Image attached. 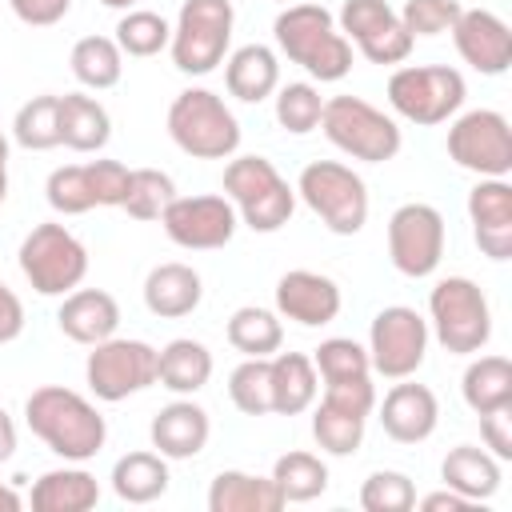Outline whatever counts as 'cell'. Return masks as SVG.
Returning a JSON list of instances; mask_svg holds the SVG:
<instances>
[{"label": "cell", "mask_w": 512, "mask_h": 512, "mask_svg": "<svg viewBox=\"0 0 512 512\" xmlns=\"http://www.w3.org/2000/svg\"><path fill=\"white\" fill-rule=\"evenodd\" d=\"M428 320L408 308V304H388L372 316L368 324V360L372 372L384 380H404L416 376L424 356H428Z\"/></svg>", "instance_id": "4fadbf2b"}, {"label": "cell", "mask_w": 512, "mask_h": 512, "mask_svg": "<svg viewBox=\"0 0 512 512\" xmlns=\"http://www.w3.org/2000/svg\"><path fill=\"white\" fill-rule=\"evenodd\" d=\"M284 496L272 476H252L240 468H224L208 484V512H280Z\"/></svg>", "instance_id": "83f0119b"}, {"label": "cell", "mask_w": 512, "mask_h": 512, "mask_svg": "<svg viewBox=\"0 0 512 512\" xmlns=\"http://www.w3.org/2000/svg\"><path fill=\"white\" fill-rule=\"evenodd\" d=\"M8 8L28 28H52V24H60L68 16L72 0H8Z\"/></svg>", "instance_id": "c3c4849f"}, {"label": "cell", "mask_w": 512, "mask_h": 512, "mask_svg": "<svg viewBox=\"0 0 512 512\" xmlns=\"http://www.w3.org/2000/svg\"><path fill=\"white\" fill-rule=\"evenodd\" d=\"M420 508H424V512H464V508H472V500H464V496L452 492V488H440V492H428V496L420 500Z\"/></svg>", "instance_id": "f907efd6"}, {"label": "cell", "mask_w": 512, "mask_h": 512, "mask_svg": "<svg viewBox=\"0 0 512 512\" xmlns=\"http://www.w3.org/2000/svg\"><path fill=\"white\" fill-rule=\"evenodd\" d=\"M272 36L276 48L320 84H336L352 72V44L336 28V16L316 0L288 4L272 20Z\"/></svg>", "instance_id": "7a4b0ae2"}, {"label": "cell", "mask_w": 512, "mask_h": 512, "mask_svg": "<svg viewBox=\"0 0 512 512\" xmlns=\"http://www.w3.org/2000/svg\"><path fill=\"white\" fill-rule=\"evenodd\" d=\"M172 244L188 252H216L236 236V208L228 196H172L160 216Z\"/></svg>", "instance_id": "e0dca14e"}, {"label": "cell", "mask_w": 512, "mask_h": 512, "mask_svg": "<svg viewBox=\"0 0 512 512\" xmlns=\"http://www.w3.org/2000/svg\"><path fill=\"white\" fill-rule=\"evenodd\" d=\"M448 160L476 176H508L512 172V124L496 108L460 112L448 124Z\"/></svg>", "instance_id": "5bb4252c"}, {"label": "cell", "mask_w": 512, "mask_h": 512, "mask_svg": "<svg viewBox=\"0 0 512 512\" xmlns=\"http://www.w3.org/2000/svg\"><path fill=\"white\" fill-rule=\"evenodd\" d=\"M116 48L124 56H136V60H148V56H160L172 40V24L160 16V12H148V8H128L120 20H116Z\"/></svg>", "instance_id": "74e56055"}, {"label": "cell", "mask_w": 512, "mask_h": 512, "mask_svg": "<svg viewBox=\"0 0 512 512\" xmlns=\"http://www.w3.org/2000/svg\"><path fill=\"white\" fill-rule=\"evenodd\" d=\"M440 424V400L428 384H416L412 376L396 380L380 400V428L396 444H424Z\"/></svg>", "instance_id": "44dd1931"}, {"label": "cell", "mask_w": 512, "mask_h": 512, "mask_svg": "<svg viewBox=\"0 0 512 512\" xmlns=\"http://www.w3.org/2000/svg\"><path fill=\"white\" fill-rule=\"evenodd\" d=\"M32 508L36 512H88L100 500V484L88 468L80 464H64V468H48L36 484H32Z\"/></svg>", "instance_id": "f546056e"}, {"label": "cell", "mask_w": 512, "mask_h": 512, "mask_svg": "<svg viewBox=\"0 0 512 512\" xmlns=\"http://www.w3.org/2000/svg\"><path fill=\"white\" fill-rule=\"evenodd\" d=\"M24 420L48 452H56L60 460H72V464L92 460L108 440V424L96 412V404L64 384L36 388L24 400Z\"/></svg>", "instance_id": "6da1fadb"}, {"label": "cell", "mask_w": 512, "mask_h": 512, "mask_svg": "<svg viewBox=\"0 0 512 512\" xmlns=\"http://www.w3.org/2000/svg\"><path fill=\"white\" fill-rule=\"evenodd\" d=\"M468 84L448 64H404L388 76V104L400 120L436 128L464 108Z\"/></svg>", "instance_id": "ba28073f"}, {"label": "cell", "mask_w": 512, "mask_h": 512, "mask_svg": "<svg viewBox=\"0 0 512 512\" xmlns=\"http://www.w3.org/2000/svg\"><path fill=\"white\" fill-rule=\"evenodd\" d=\"M460 16V0H404L400 20L412 36H440L456 24Z\"/></svg>", "instance_id": "f6af8a7d"}, {"label": "cell", "mask_w": 512, "mask_h": 512, "mask_svg": "<svg viewBox=\"0 0 512 512\" xmlns=\"http://www.w3.org/2000/svg\"><path fill=\"white\" fill-rule=\"evenodd\" d=\"M460 396L476 416L492 412V408H508L512 404V360L508 356H476L460 376Z\"/></svg>", "instance_id": "d6a6232c"}, {"label": "cell", "mask_w": 512, "mask_h": 512, "mask_svg": "<svg viewBox=\"0 0 512 512\" xmlns=\"http://www.w3.org/2000/svg\"><path fill=\"white\" fill-rule=\"evenodd\" d=\"M340 284L312 268H292L276 280V312L300 328H324L340 316Z\"/></svg>", "instance_id": "d6986e66"}, {"label": "cell", "mask_w": 512, "mask_h": 512, "mask_svg": "<svg viewBox=\"0 0 512 512\" xmlns=\"http://www.w3.org/2000/svg\"><path fill=\"white\" fill-rule=\"evenodd\" d=\"M388 260L400 276L424 280L444 260V216L424 200H408L388 216Z\"/></svg>", "instance_id": "9a60e30c"}, {"label": "cell", "mask_w": 512, "mask_h": 512, "mask_svg": "<svg viewBox=\"0 0 512 512\" xmlns=\"http://www.w3.org/2000/svg\"><path fill=\"white\" fill-rule=\"evenodd\" d=\"M480 436H484V448H488L500 464L512 460V404H508V408L480 412Z\"/></svg>", "instance_id": "7dc6e473"}, {"label": "cell", "mask_w": 512, "mask_h": 512, "mask_svg": "<svg viewBox=\"0 0 512 512\" xmlns=\"http://www.w3.org/2000/svg\"><path fill=\"white\" fill-rule=\"evenodd\" d=\"M168 136L192 160H228L240 148V120L212 88H184L168 104Z\"/></svg>", "instance_id": "5b68a950"}, {"label": "cell", "mask_w": 512, "mask_h": 512, "mask_svg": "<svg viewBox=\"0 0 512 512\" xmlns=\"http://www.w3.org/2000/svg\"><path fill=\"white\" fill-rule=\"evenodd\" d=\"M212 352L208 344L192 336H176L164 348H156V384L172 396H196L212 380Z\"/></svg>", "instance_id": "484cf974"}, {"label": "cell", "mask_w": 512, "mask_h": 512, "mask_svg": "<svg viewBox=\"0 0 512 512\" xmlns=\"http://www.w3.org/2000/svg\"><path fill=\"white\" fill-rule=\"evenodd\" d=\"M84 380L96 400L120 404L156 384V348L148 340L108 336V340L92 344V352L84 360Z\"/></svg>", "instance_id": "7c38bea8"}, {"label": "cell", "mask_w": 512, "mask_h": 512, "mask_svg": "<svg viewBox=\"0 0 512 512\" xmlns=\"http://www.w3.org/2000/svg\"><path fill=\"white\" fill-rule=\"evenodd\" d=\"M440 480H444V488H452V492H460L464 500L480 504V500H488V496L500 492L504 472H500V460H496L488 448L456 444V448L440 460Z\"/></svg>", "instance_id": "4316f807"}, {"label": "cell", "mask_w": 512, "mask_h": 512, "mask_svg": "<svg viewBox=\"0 0 512 512\" xmlns=\"http://www.w3.org/2000/svg\"><path fill=\"white\" fill-rule=\"evenodd\" d=\"M268 368H272V412L276 416H300L316 404L320 376H316L312 356L276 352V356H268Z\"/></svg>", "instance_id": "f1b7e54d"}, {"label": "cell", "mask_w": 512, "mask_h": 512, "mask_svg": "<svg viewBox=\"0 0 512 512\" xmlns=\"http://www.w3.org/2000/svg\"><path fill=\"white\" fill-rule=\"evenodd\" d=\"M84 168H88V184H92L96 208H120L132 168H124L120 160H88Z\"/></svg>", "instance_id": "bcb514c9"}, {"label": "cell", "mask_w": 512, "mask_h": 512, "mask_svg": "<svg viewBox=\"0 0 512 512\" xmlns=\"http://www.w3.org/2000/svg\"><path fill=\"white\" fill-rule=\"evenodd\" d=\"M56 324L72 344H100L108 336H116L120 328V304L112 292L104 288H72L60 308H56Z\"/></svg>", "instance_id": "603a6c76"}, {"label": "cell", "mask_w": 512, "mask_h": 512, "mask_svg": "<svg viewBox=\"0 0 512 512\" xmlns=\"http://www.w3.org/2000/svg\"><path fill=\"white\" fill-rule=\"evenodd\" d=\"M232 0H184L172 24V64L184 76H208L224 64L228 48H232Z\"/></svg>", "instance_id": "52a82bcc"}, {"label": "cell", "mask_w": 512, "mask_h": 512, "mask_svg": "<svg viewBox=\"0 0 512 512\" xmlns=\"http://www.w3.org/2000/svg\"><path fill=\"white\" fill-rule=\"evenodd\" d=\"M272 484L280 488L284 504H308L328 492V464L316 452H284L272 464Z\"/></svg>", "instance_id": "d590c367"}, {"label": "cell", "mask_w": 512, "mask_h": 512, "mask_svg": "<svg viewBox=\"0 0 512 512\" xmlns=\"http://www.w3.org/2000/svg\"><path fill=\"white\" fill-rule=\"evenodd\" d=\"M20 272L40 296H68L88 276V248L56 220L36 224L20 240Z\"/></svg>", "instance_id": "30bf717a"}, {"label": "cell", "mask_w": 512, "mask_h": 512, "mask_svg": "<svg viewBox=\"0 0 512 512\" xmlns=\"http://www.w3.org/2000/svg\"><path fill=\"white\" fill-rule=\"evenodd\" d=\"M276 4H288V0H276Z\"/></svg>", "instance_id": "9f6ffc18"}, {"label": "cell", "mask_w": 512, "mask_h": 512, "mask_svg": "<svg viewBox=\"0 0 512 512\" xmlns=\"http://www.w3.org/2000/svg\"><path fill=\"white\" fill-rule=\"evenodd\" d=\"M428 332L452 356H476L492 340V308L476 280L444 276L428 292Z\"/></svg>", "instance_id": "277c9868"}, {"label": "cell", "mask_w": 512, "mask_h": 512, "mask_svg": "<svg viewBox=\"0 0 512 512\" xmlns=\"http://www.w3.org/2000/svg\"><path fill=\"white\" fill-rule=\"evenodd\" d=\"M320 128L324 136L352 160H364V164H388L404 136H400V124L380 112L376 104L360 100V96H332L324 100V112H320Z\"/></svg>", "instance_id": "9c48e42d"}, {"label": "cell", "mask_w": 512, "mask_h": 512, "mask_svg": "<svg viewBox=\"0 0 512 512\" xmlns=\"http://www.w3.org/2000/svg\"><path fill=\"white\" fill-rule=\"evenodd\" d=\"M372 408H376L372 376L324 384V400L312 404V440L320 444V452H328V456L360 452Z\"/></svg>", "instance_id": "8fae6325"}, {"label": "cell", "mask_w": 512, "mask_h": 512, "mask_svg": "<svg viewBox=\"0 0 512 512\" xmlns=\"http://www.w3.org/2000/svg\"><path fill=\"white\" fill-rule=\"evenodd\" d=\"M112 492L124 504H152L168 492V460L160 452H128L112 464Z\"/></svg>", "instance_id": "1f68e13d"}, {"label": "cell", "mask_w": 512, "mask_h": 512, "mask_svg": "<svg viewBox=\"0 0 512 512\" xmlns=\"http://www.w3.org/2000/svg\"><path fill=\"white\" fill-rule=\"evenodd\" d=\"M144 308L160 320H180V316H192L204 300V280L192 264H180V260H168V264H156L148 276H144Z\"/></svg>", "instance_id": "cb8c5ba5"}, {"label": "cell", "mask_w": 512, "mask_h": 512, "mask_svg": "<svg viewBox=\"0 0 512 512\" xmlns=\"http://www.w3.org/2000/svg\"><path fill=\"white\" fill-rule=\"evenodd\" d=\"M296 196L332 236H356L368 224V184L340 160H312L300 168Z\"/></svg>", "instance_id": "8992f818"}, {"label": "cell", "mask_w": 512, "mask_h": 512, "mask_svg": "<svg viewBox=\"0 0 512 512\" xmlns=\"http://www.w3.org/2000/svg\"><path fill=\"white\" fill-rule=\"evenodd\" d=\"M468 220L472 240L488 260H512V184L504 176H480L468 192Z\"/></svg>", "instance_id": "ffe728a7"}, {"label": "cell", "mask_w": 512, "mask_h": 512, "mask_svg": "<svg viewBox=\"0 0 512 512\" xmlns=\"http://www.w3.org/2000/svg\"><path fill=\"white\" fill-rule=\"evenodd\" d=\"M68 68H72V76L88 92H104V88H116L120 84V76H124V52L116 48L112 36H80L72 44Z\"/></svg>", "instance_id": "836d02e7"}, {"label": "cell", "mask_w": 512, "mask_h": 512, "mask_svg": "<svg viewBox=\"0 0 512 512\" xmlns=\"http://www.w3.org/2000/svg\"><path fill=\"white\" fill-rule=\"evenodd\" d=\"M228 400L244 416H268L272 412V368H268V356H244V364L232 368Z\"/></svg>", "instance_id": "60d3db41"}, {"label": "cell", "mask_w": 512, "mask_h": 512, "mask_svg": "<svg viewBox=\"0 0 512 512\" xmlns=\"http://www.w3.org/2000/svg\"><path fill=\"white\" fill-rule=\"evenodd\" d=\"M320 112H324V96L312 80H292L276 88V124L292 136H308L320 128Z\"/></svg>", "instance_id": "f35d334b"}, {"label": "cell", "mask_w": 512, "mask_h": 512, "mask_svg": "<svg viewBox=\"0 0 512 512\" xmlns=\"http://www.w3.org/2000/svg\"><path fill=\"white\" fill-rule=\"evenodd\" d=\"M20 492L12 488V484H0V512H20Z\"/></svg>", "instance_id": "f5cc1de1"}, {"label": "cell", "mask_w": 512, "mask_h": 512, "mask_svg": "<svg viewBox=\"0 0 512 512\" xmlns=\"http://www.w3.org/2000/svg\"><path fill=\"white\" fill-rule=\"evenodd\" d=\"M224 84L228 96L244 104H260L280 88V56L268 44H240L224 60Z\"/></svg>", "instance_id": "d4e9b609"}, {"label": "cell", "mask_w": 512, "mask_h": 512, "mask_svg": "<svg viewBox=\"0 0 512 512\" xmlns=\"http://www.w3.org/2000/svg\"><path fill=\"white\" fill-rule=\"evenodd\" d=\"M104 8H120V12H128V8H136L140 0H100Z\"/></svg>", "instance_id": "11a10c76"}, {"label": "cell", "mask_w": 512, "mask_h": 512, "mask_svg": "<svg viewBox=\"0 0 512 512\" xmlns=\"http://www.w3.org/2000/svg\"><path fill=\"white\" fill-rule=\"evenodd\" d=\"M336 28L372 64H404L416 44V36L404 28L400 12L388 0H344Z\"/></svg>", "instance_id": "2e32d148"}, {"label": "cell", "mask_w": 512, "mask_h": 512, "mask_svg": "<svg viewBox=\"0 0 512 512\" xmlns=\"http://www.w3.org/2000/svg\"><path fill=\"white\" fill-rule=\"evenodd\" d=\"M208 436H212V420L192 396H180V400L164 404L148 424V440L164 460L200 456L208 448Z\"/></svg>", "instance_id": "7402d4cb"}, {"label": "cell", "mask_w": 512, "mask_h": 512, "mask_svg": "<svg viewBox=\"0 0 512 512\" xmlns=\"http://www.w3.org/2000/svg\"><path fill=\"white\" fill-rule=\"evenodd\" d=\"M228 344L244 356H276L284 344V324L280 312L260 308V304H244L228 316Z\"/></svg>", "instance_id": "e575fe53"}, {"label": "cell", "mask_w": 512, "mask_h": 512, "mask_svg": "<svg viewBox=\"0 0 512 512\" xmlns=\"http://www.w3.org/2000/svg\"><path fill=\"white\" fill-rule=\"evenodd\" d=\"M112 140L108 108L88 92L60 96V144L72 152H100Z\"/></svg>", "instance_id": "4dcf8cb0"}, {"label": "cell", "mask_w": 512, "mask_h": 512, "mask_svg": "<svg viewBox=\"0 0 512 512\" xmlns=\"http://www.w3.org/2000/svg\"><path fill=\"white\" fill-rule=\"evenodd\" d=\"M4 196H8V140L0 132V204H4Z\"/></svg>", "instance_id": "db71d44e"}, {"label": "cell", "mask_w": 512, "mask_h": 512, "mask_svg": "<svg viewBox=\"0 0 512 512\" xmlns=\"http://www.w3.org/2000/svg\"><path fill=\"white\" fill-rule=\"evenodd\" d=\"M20 332H24V304H20V296L0 280V344L20 340Z\"/></svg>", "instance_id": "681fc988"}, {"label": "cell", "mask_w": 512, "mask_h": 512, "mask_svg": "<svg viewBox=\"0 0 512 512\" xmlns=\"http://www.w3.org/2000/svg\"><path fill=\"white\" fill-rule=\"evenodd\" d=\"M44 200L52 204V212L60 216H84L96 208L92 184H88V168L84 164H60L48 172L44 180Z\"/></svg>", "instance_id": "7bdbcfd3"}, {"label": "cell", "mask_w": 512, "mask_h": 512, "mask_svg": "<svg viewBox=\"0 0 512 512\" xmlns=\"http://www.w3.org/2000/svg\"><path fill=\"white\" fill-rule=\"evenodd\" d=\"M12 140L28 152H48L60 144V96L44 92L16 108L12 116Z\"/></svg>", "instance_id": "8d00e7d4"}, {"label": "cell", "mask_w": 512, "mask_h": 512, "mask_svg": "<svg viewBox=\"0 0 512 512\" xmlns=\"http://www.w3.org/2000/svg\"><path fill=\"white\" fill-rule=\"evenodd\" d=\"M224 196L232 200L240 224L252 232H280L296 212V188L276 172L268 156H228Z\"/></svg>", "instance_id": "3957f363"}, {"label": "cell", "mask_w": 512, "mask_h": 512, "mask_svg": "<svg viewBox=\"0 0 512 512\" xmlns=\"http://www.w3.org/2000/svg\"><path fill=\"white\" fill-rule=\"evenodd\" d=\"M460 60L480 76H504L512 64V32L488 8H460L456 24L448 28Z\"/></svg>", "instance_id": "ac0fdd59"}, {"label": "cell", "mask_w": 512, "mask_h": 512, "mask_svg": "<svg viewBox=\"0 0 512 512\" xmlns=\"http://www.w3.org/2000/svg\"><path fill=\"white\" fill-rule=\"evenodd\" d=\"M16 456V424L8 416V408H0V464H8Z\"/></svg>", "instance_id": "816d5d0a"}, {"label": "cell", "mask_w": 512, "mask_h": 512, "mask_svg": "<svg viewBox=\"0 0 512 512\" xmlns=\"http://www.w3.org/2000/svg\"><path fill=\"white\" fill-rule=\"evenodd\" d=\"M312 364H316V376H320L324 384L372 376L368 348L356 344L352 336H328V340H320V348H312Z\"/></svg>", "instance_id": "b9f144b4"}, {"label": "cell", "mask_w": 512, "mask_h": 512, "mask_svg": "<svg viewBox=\"0 0 512 512\" xmlns=\"http://www.w3.org/2000/svg\"><path fill=\"white\" fill-rule=\"evenodd\" d=\"M172 196H176V184H172L168 172H160V168H132L128 192H124V204L120 208L132 220L148 224V220H160L164 216V208L172 204Z\"/></svg>", "instance_id": "ab89813d"}, {"label": "cell", "mask_w": 512, "mask_h": 512, "mask_svg": "<svg viewBox=\"0 0 512 512\" xmlns=\"http://www.w3.org/2000/svg\"><path fill=\"white\" fill-rule=\"evenodd\" d=\"M360 508L364 512H408L416 508V484L412 476L396 468H380L360 484Z\"/></svg>", "instance_id": "ee69618b"}]
</instances>
